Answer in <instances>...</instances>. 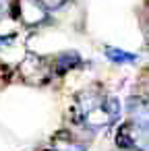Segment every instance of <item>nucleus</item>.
I'll list each match as a JSON object with an SVG mask.
<instances>
[{
    "mask_svg": "<svg viewBox=\"0 0 149 151\" xmlns=\"http://www.w3.org/2000/svg\"><path fill=\"white\" fill-rule=\"evenodd\" d=\"M19 73L29 85H44L52 79V66L40 56H25L19 62Z\"/></svg>",
    "mask_w": 149,
    "mask_h": 151,
    "instance_id": "nucleus-1",
    "label": "nucleus"
},
{
    "mask_svg": "<svg viewBox=\"0 0 149 151\" xmlns=\"http://www.w3.org/2000/svg\"><path fill=\"white\" fill-rule=\"evenodd\" d=\"M116 147L120 151H147V130L126 122L116 134Z\"/></svg>",
    "mask_w": 149,
    "mask_h": 151,
    "instance_id": "nucleus-2",
    "label": "nucleus"
},
{
    "mask_svg": "<svg viewBox=\"0 0 149 151\" xmlns=\"http://www.w3.org/2000/svg\"><path fill=\"white\" fill-rule=\"evenodd\" d=\"M17 19L27 27H35L48 21V11L40 0H17Z\"/></svg>",
    "mask_w": 149,
    "mask_h": 151,
    "instance_id": "nucleus-3",
    "label": "nucleus"
},
{
    "mask_svg": "<svg viewBox=\"0 0 149 151\" xmlns=\"http://www.w3.org/2000/svg\"><path fill=\"white\" fill-rule=\"evenodd\" d=\"M104 97H106V95H104L99 89H95V87H91V89H83V91L77 95V99H75V104H77V106H75L77 114L83 116L85 112H89V110L101 106ZM79 120H81V118H79Z\"/></svg>",
    "mask_w": 149,
    "mask_h": 151,
    "instance_id": "nucleus-4",
    "label": "nucleus"
},
{
    "mask_svg": "<svg viewBox=\"0 0 149 151\" xmlns=\"http://www.w3.org/2000/svg\"><path fill=\"white\" fill-rule=\"evenodd\" d=\"M126 112L130 116V124L147 130V101L143 97H130L126 104Z\"/></svg>",
    "mask_w": 149,
    "mask_h": 151,
    "instance_id": "nucleus-5",
    "label": "nucleus"
},
{
    "mask_svg": "<svg viewBox=\"0 0 149 151\" xmlns=\"http://www.w3.org/2000/svg\"><path fill=\"white\" fill-rule=\"evenodd\" d=\"M81 124L87 126L89 130H101V128L112 124V118L108 116L104 106H97V108H93V110H89L81 116Z\"/></svg>",
    "mask_w": 149,
    "mask_h": 151,
    "instance_id": "nucleus-6",
    "label": "nucleus"
},
{
    "mask_svg": "<svg viewBox=\"0 0 149 151\" xmlns=\"http://www.w3.org/2000/svg\"><path fill=\"white\" fill-rule=\"evenodd\" d=\"M81 64V56L77 52H62L54 58V64H52V73L54 75H64L66 70L75 68Z\"/></svg>",
    "mask_w": 149,
    "mask_h": 151,
    "instance_id": "nucleus-7",
    "label": "nucleus"
},
{
    "mask_svg": "<svg viewBox=\"0 0 149 151\" xmlns=\"http://www.w3.org/2000/svg\"><path fill=\"white\" fill-rule=\"evenodd\" d=\"M104 52H106V56H108L112 62H116V64H132V62L139 60L137 54H128V52L118 50V48H112V46H108Z\"/></svg>",
    "mask_w": 149,
    "mask_h": 151,
    "instance_id": "nucleus-8",
    "label": "nucleus"
},
{
    "mask_svg": "<svg viewBox=\"0 0 149 151\" xmlns=\"http://www.w3.org/2000/svg\"><path fill=\"white\" fill-rule=\"evenodd\" d=\"M52 151H87V147L75 139H68V137H58L54 139V145H52Z\"/></svg>",
    "mask_w": 149,
    "mask_h": 151,
    "instance_id": "nucleus-9",
    "label": "nucleus"
},
{
    "mask_svg": "<svg viewBox=\"0 0 149 151\" xmlns=\"http://www.w3.org/2000/svg\"><path fill=\"white\" fill-rule=\"evenodd\" d=\"M101 106H104V110L108 112V116L112 118V122L120 118V114H122V104H120V99H118L116 95H108V97H104Z\"/></svg>",
    "mask_w": 149,
    "mask_h": 151,
    "instance_id": "nucleus-10",
    "label": "nucleus"
},
{
    "mask_svg": "<svg viewBox=\"0 0 149 151\" xmlns=\"http://www.w3.org/2000/svg\"><path fill=\"white\" fill-rule=\"evenodd\" d=\"M40 2H42L44 9L48 11V9H60V6L66 2V0H40Z\"/></svg>",
    "mask_w": 149,
    "mask_h": 151,
    "instance_id": "nucleus-11",
    "label": "nucleus"
},
{
    "mask_svg": "<svg viewBox=\"0 0 149 151\" xmlns=\"http://www.w3.org/2000/svg\"><path fill=\"white\" fill-rule=\"evenodd\" d=\"M6 13H9V0H0V21L6 19Z\"/></svg>",
    "mask_w": 149,
    "mask_h": 151,
    "instance_id": "nucleus-12",
    "label": "nucleus"
}]
</instances>
